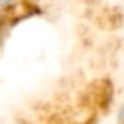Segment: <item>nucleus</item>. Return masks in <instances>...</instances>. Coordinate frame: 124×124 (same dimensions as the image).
<instances>
[]
</instances>
